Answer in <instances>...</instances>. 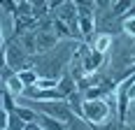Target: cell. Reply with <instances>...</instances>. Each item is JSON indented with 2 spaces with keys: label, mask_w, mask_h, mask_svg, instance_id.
Returning a JSON list of instances; mask_svg holds the SVG:
<instances>
[{
  "label": "cell",
  "mask_w": 135,
  "mask_h": 130,
  "mask_svg": "<svg viewBox=\"0 0 135 130\" xmlns=\"http://www.w3.org/2000/svg\"><path fill=\"white\" fill-rule=\"evenodd\" d=\"M112 107H109L105 100H86L84 102V121L93 126H103L109 116H112Z\"/></svg>",
  "instance_id": "obj_1"
},
{
  "label": "cell",
  "mask_w": 135,
  "mask_h": 130,
  "mask_svg": "<svg viewBox=\"0 0 135 130\" xmlns=\"http://www.w3.org/2000/svg\"><path fill=\"white\" fill-rule=\"evenodd\" d=\"M42 114H47V116L56 118V121H61V123H68L70 118L75 116L72 114V109H70V104L63 100V102H37Z\"/></svg>",
  "instance_id": "obj_2"
},
{
  "label": "cell",
  "mask_w": 135,
  "mask_h": 130,
  "mask_svg": "<svg viewBox=\"0 0 135 130\" xmlns=\"http://www.w3.org/2000/svg\"><path fill=\"white\" fill-rule=\"evenodd\" d=\"M103 61H105V56L91 49V51L84 56V61H81V70H84V74H86V77L95 74V72H98V67L103 65Z\"/></svg>",
  "instance_id": "obj_3"
},
{
  "label": "cell",
  "mask_w": 135,
  "mask_h": 130,
  "mask_svg": "<svg viewBox=\"0 0 135 130\" xmlns=\"http://www.w3.org/2000/svg\"><path fill=\"white\" fill-rule=\"evenodd\" d=\"M75 84H77V81H75V77H72V74H68V72H65L63 77L58 79V91L63 93L65 98H70L72 93H77V91H79V88H77Z\"/></svg>",
  "instance_id": "obj_4"
},
{
  "label": "cell",
  "mask_w": 135,
  "mask_h": 130,
  "mask_svg": "<svg viewBox=\"0 0 135 130\" xmlns=\"http://www.w3.org/2000/svg\"><path fill=\"white\" fill-rule=\"evenodd\" d=\"M109 47H112V37H109L107 33H98L93 37V44H91V49L98 51V53H103V56H105V51H107Z\"/></svg>",
  "instance_id": "obj_5"
},
{
  "label": "cell",
  "mask_w": 135,
  "mask_h": 130,
  "mask_svg": "<svg viewBox=\"0 0 135 130\" xmlns=\"http://www.w3.org/2000/svg\"><path fill=\"white\" fill-rule=\"evenodd\" d=\"M2 88H5V91H9L12 95H21V93L26 91V86H23V81L19 79V74H14V77L9 79V81H7V84H5Z\"/></svg>",
  "instance_id": "obj_6"
},
{
  "label": "cell",
  "mask_w": 135,
  "mask_h": 130,
  "mask_svg": "<svg viewBox=\"0 0 135 130\" xmlns=\"http://www.w3.org/2000/svg\"><path fill=\"white\" fill-rule=\"evenodd\" d=\"M16 74H19V79L23 81V86H26V88L35 86V84H37V79H40V74H37L35 70H21V72H16Z\"/></svg>",
  "instance_id": "obj_7"
},
{
  "label": "cell",
  "mask_w": 135,
  "mask_h": 130,
  "mask_svg": "<svg viewBox=\"0 0 135 130\" xmlns=\"http://www.w3.org/2000/svg\"><path fill=\"white\" fill-rule=\"evenodd\" d=\"M14 114L21 116L26 123H35V121L40 118L37 114H35V109H30V107H21V104H16V112H14Z\"/></svg>",
  "instance_id": "obj_8"
},
{
  "label": "cell",
  "mask_w": 135,
  "mask_h": 130,
  "mask_svg": "<svg viewBox=\"0 0 135 130\" xmlns=\"http://www.w3.org/2000/svg\"><path fill=\"white\" fill-rule=\"evenodd\" d=\"M37 121H42L40 126H42V128H44V130H65V126H63L61 121H56V118L47 116V114H42V116L37 118Z\"/></svg>",
  "instance_id": "obj_9"
},
{
  "label": "cell",
  "mask_w": 135,
  "mask_h": 130,
  "mask_svg": "<svg viewBox=\"0 0 135 130\" xmlns=\"http://www.w3.org/2000/svg\"><path fill=\"white\" fill-rule=\"evenodd\" d=\"M26 121L21 116H16V114H9V121H7V128L5 130H26Z\"/></svg>",
  "instance_id": "obj_10"
},
{
  "label": "cell",
  "mask_w": 135,
  "mask_h": 130,
  "mask_svg": "<svg viewBox=\"0 0 135 130\" xmlns=\"http://www.w3.org/2000/svg\"><path fill=\"white\" fill-rule=\"evenodd\" d=\"M54 30H56V35H58V37H72L70 26H68V23H63L61 19H56V16H54Z\"/></svg>",
  "instance_id": "obj_11"
},
{
  "label": "cell",
  "mask_w": 135,
  "mask_h": 130,
  "mask_svg": "<svg viewBox=\"0 0 135 130\" xmlns=\"http://www.w3.org/2000/svg\"><path fill=\"white\" fill-rule=\"evenodd\" d=\"M121 30L128 37H135V19L133 21H121Z\"/></svg>",
  "instance_id": "obj_12"
},
{
  "label": "cell",
  "mask_w": 135,
  "mask_h": 130,
  "mask_svg": "<svg viewBox=\"0 0 135 130\" xmlns=\"http://www.w3.org/2000/svg\"><path fill=\"white\" fill-rule=\"evenodd\" d=\"M26 130H44V128H42L40 123L35 121V123H28V126H26Z\"/></svg>",
  "instance_id": "obj_13"
}]
</instances>
